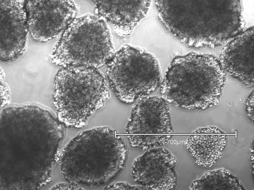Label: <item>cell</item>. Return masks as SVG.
Masks as SVG:
<instances>
[{
    "instance_id": "6da1fadb",
    "label": "cell",
    "mask_w": 254,
    "mask_h": 190,
    "mask_svg": "<svg viewBox=\"0 0 254 190\" xmlns=\"http://www.w3.org/2000/svg\"><path fill=\"white\" fill-rule=\"evenodd\" d=\"M49 109L13 105L0 111V190H38L52 181L65 136Z\"/></svg>"
},
{
    "instance_id": "7a4b0ae2",
    "label": "cell",
    "mask_w": 254,
    "mask_h": 190,
    "mask_svg": "<svg viewBox=\"0 0 254 190\" xmlns=\"http://www.w3.org/2000/svg\"><path fill=\"white\" fill-rule=\"evenodd\" d=\"M163 28L190 48H214L244 30L242 0H153Z\"/></svg>"
},
{
    "instance_id": "3957f363",
    "label": "cell",
    "mask_w": 254,
    "mask_h": 190,
    "mask_svg": "<svg viewBox=\"0 0 254 190\" xmlns=\"http://www.w3.org/2000/svg\"><path fill=\"white\" fill-rule=\"evenodd\" d=\"M128 155V146L122 137L110 127L100 126L77 134L60 152L59 161L67 182L97 188L121 175Z\"/></svg>"
},
{
    "instance_id": "277c9868",
    "label": "cell",
    "mask_w": 254,
    "mask_h": 190,
    "mask_svg": "<svg viewBox=\"0 0 254 190\" xmlns=\"http://www.w3.org/2000/svg\"><path fill=\"white\" fill-rule=\"evenodd\" d=\"M226 74L213 55L190 52L175 57L160 86L161 96L182 110H205L219 102Z\"/></svg>"
},
{
    "instance_id": "5b68a950",
    "label": "cell",
    "mask_w": 254,
    "mask_h": 190,
    "mask_svg": "<svg viewBox=\"0 0 254 190\" xmlns=\"http://www.w3.org/2000/svg\"><path fill=\"white\" fill-rule=\"evenodd\" d=\"M110 97L106 75L98 69L61 67L55 76L52 103L57 118L65 127H85Z\"/></svg>"
},
{
    "instance_id": "8992f818",
    "label": "cell",
    "mask_w": 254,
    "mask_h": 190,
    "mask_svg": "<svg viewBox=\"0 0 254 190\" xmlns=\"http://www.w3.org/2000/svg\"><path fill=\"white\" fill-rule=\"evenodd\" d=\"M115 53L107 23L97 15L75 17L62 32L50 55L61 67H84L98 69Z\"/></svg>"
},
{
    "instance_id": "52a82bcc",
    "label": "cell",
    "mask_w": 254,
    "mask_h": 190,
    "mask_svg": "<svg viewBox=\"0 0 254 190\" xmlns=\"http://www.w3.org/2000/svg\"><path fill=\"white\" fill-rule=\"evenodd\" d=\"M106 65L108 85L122 103L134 104L160 87L162 77L158 62L141 48L124 45Z\"/></svg>"
},
{
    "instance_id": "ba28073f",
    "label": "cell",
    "mask_w": 254,
    "mask_h": 190,
    "mask_svg": "<svg viewBox=\"0 0 254 190\" xmlns=\"http://www.w3.org/2000/svg\"><path fill=\"white\" fill-rule=\"evenodd\" d=\"M125 131L134 148L147 150L167 144L174 133L169 103L158 96L138 100L133 104Z\"/></svg>"
},
{
    "instance_id": "9c48e42d",
    "label": "cell",
    "mask_w": 254,
    "mask_h": 190,
    "mask_svg": "<svg viewBox=\"0 0 254 190\" xmlns=\"http://www.w3.org/2000/svg\"><path fill=\"white\" fill-rule=\"evenodd\" d=\"M28 34L38 43L57 37L76 17L73 0H25Z\"/></svg>"
},
{
    "instance_id": "30bf717a",
    "label": "cell",
    "mask_w": 254,
    "mask_h": 190,
    "mask_svg": "<svg viewBox=\"0 0 254 190\" xmlns=\"http://www.w3.org/2000/svg\"><path fill=\"white\" fill-rule=\"evenodd\" d=\"M176 156L163 146L147 150L134 160L131 177L146 190H174L178 181Z\"/></svg>"
},
{
    "instance_id": "8fae6325",
    "label": "cell",
    "mask_w": 254,
    "mask_h": 190,
    "mask_svg": "<svg viewBox=\"0 0 254 190\" xmlns=\"http://www.w3.org/2000/svg\"><path fill=\"white\" fill-rule=\"evenodd\" d=\"M28 34L25 0H0V62L10 63L23 55Z\"/></svg>"
},
{
    "instance_id": "7c38bea8",
    "label": "cell",
    "mask_w": 254,
    "mask_h": 190,
    "mask_svg": "<svg viewBox=\"0 0 254 190\" xmlns=\"http://www.w3.org/2000/svg\"><path fill=\"white\" fill-rule=\"evenodd\" d=\"M253 39V26L243 30L224 45L218 58L226 75L249 88L254 87Z\"/></svg>"
},
{
    "instance_id": "4fadbf2b",
    "label": "cell",
    "mask_w": 254,
    "mask_h": 190,
    "mask_svg": "<svg viewBox=\"0 0 254 190\" xmlns=\"http://www.w3.org/2000/svg\"><path fill=\"white\" fill-rule=\"evenodd\" d=\"M95 13L113 28L121 38L130 36L146 16L152 0H89Z\"/></svg>"
},
{
    "instance_id": "5bb4252c",
    "label": "cell",
    "mask_w": 254,
    "mask_h": 190,
    "mask_svg": "<svg viewBox=\"0 0 254 190\" xmlns=\"http://www.w3.org/2000/svg\"><path fill=\"white\" fill-rule=\"evenodd\" d=\"M228 143L225 132L216 126H209L193 131L185 146L196 165L208 168L222 157Z\"/></svg>"
},
{
    "instance_id": "9a60e30c",
    "label": "cell",
    "mask_w": 254,
    "mask_h": 190,
    "mask_svg": "<svg viewBox=\"0 0 254 190\" xmlns=\"http://www.w3.org/2000/svg\"><path fill=\"white\" fill-rule=\"evenodd\" d=\"M190 190H246L238 177L225 168L215 169L203 174L193 181Z\"/></svg>"
},
{
    "instance_id": "2e32d148",
    "label": "cell",
    "mask_w": 254,
    "mask_h": 190,
    "mask_svg": "<svg viewBox=\"0 0 254 190\" xmlns=\"http://www.w3.org/2000/svg\"><path fill=\"white\" fill-rule=\"evenodd\" d=\"M10 89L5 81V76L3 70L0 66V111L10 102Z\"/></svg>"
},
{
    "instance_id": "e0dca14e",
    "label": "cell",
    "mask_w": 254,
    "mask_h": 190,
    "mask_svg": "<svg viewBox=\"0 0 254 190\" xmlns=\"http://www.w3.org/2000/svg\"><path fill=\"white\" fill-rule=\"evenodd\" d=\"M104 190H134L139 189L143 190L145 189V188L141 186L137 185H131L127 182H116L111 183L107 185L104 188Z\"/></svg>"
},
{
    "instance_id": "ac0fdd59",
    "label": "cell",
    "mask_w": 254,
    "mask_h": 190,
    "mask_svg": "<svg viewBox=\"0 0 254 190\" xmlns=\"http://www.w3.org/2000/svg\"><path fill=\"white\" fill-rule=\"evenodd\" d=\"M254 91H253L251 93H250V94L248 96L245 104L246 114L248 119L252 123H254Z\"/></svg>"
},
{
    "instance_id": "d6986e66",
    "label": "cell",
    "mask_w": 254,
    "mask_h": 190,
    "mask_svg": "<svg viewBox=\"0 0 254 190\" xmlns=\"http://www.w3.org/2000/svg\"><path fill=\"white\" fill-rule=\"evenodd\" d=\"M52 190H81L83 187L70 182L58 183L51 188Z\"/></svg>"
},
{
    "instance_id": "ffe728a7",
    "label": "cell",
    "mask_w": 254,
    "mask_h": 190,
    "mask_svg": "<svg viewBox=\"0 0 254 190\" xmlns=\"http://www.w3.org/2000/svg\"><path fill=\"white\" fill-rule=\"evenodd\" d=\"M250 162L251 163L252 167V171L253 172L254 167V151H253V142L251 146V150H250Z\"/></svg>"
}]
</instances>
